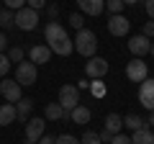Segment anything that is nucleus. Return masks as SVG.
<instances>
[{"label": "nucleus", "mask_w": 154, "mask_h": 144, "mask_svg": "<svg viewBox=\"0 0 154 144\" xmlns=\"http://www.w3.org/2000/svg\"><path fill=\"white\" fill-rule=\"evenodd\" d=\"M139 0H123V5H136Z\"/></svg>", "instance_id": "nucleus-41"}, {"label": "nucleus", "mask_w": 154, "mask_h": 144, "mask_svg": "<svg viewBox=\"0 0 154 144\" xmlns=\"http://www.w3.org/2000/svg\"><path fill=\"white\" fill-rule=\"evenodd\" d=\"M51 59V49L46 44H36L31 46V52H28V62H33V64H46V62Z\"/></svg>", "instance_id": "nucleus-12"}, {"label": "nucleus", "mask_w": 154, "mask_h": 144, "mask_svg": "<svg viewBox=\"0 0 154 144\" xmlns=\"http://www.w3.org/2000/svg\"><path fill=\"white\" fill-rule=\"evenodd\" d=\"M31 108H33V100L31 98H21L16 103V118H18V121H26L28 113H31Z\"/></svg>", "instance_id": "nucleus-19"}, {"label": "nucleus", "mask_w": 154, "mask_h": 144, "mask_svg": "<svg viewBox=\"0 0 154 144\" xmlns=\"http://www.w3.org/2000/svg\"><path fill=\"white\" fill-rule=\"evenodd\" d=\"M90 88V83H88V77L85 80H80V83H77V90H88Z\"/></svg>", "instance_id": "nucleus-39"}, {"label": "nucleus", "mask_w": 154, "mask_h": 144, "mask_svg": "<svg viewBox=\"0 0 154 144\" xmlns=\"http://www.w3.org/2000/svg\"><path fill=\"white\" fill-rule=\"evenodd\" d=\"M123 126H126L128 131H139L141 126H146V121H144L141 116H136V113H128V116L123 118Z\"/></svg>", "instance_id": "nucleus-21"}, {"label": "nucleus", "mask_w": 154, "mask_h": 144, "mask_svg": "<svg viewBox=\"0 0 154 144\" xmlns=\"http://www.w3.org/2000/svg\"><path fill=\"white\" fill-rule=\"evenodd\" d=\"M44 39H46V46L51 49V54L69 57L72 52H75V44H72V39L67 36V28L62 26L59 21L46 23V28H44Z\"/></svg>", "instance_id": "nucleus-1"}, {"label": "nucleus", "mask_w": 154, "mask_h": 144, "mask_svg": "<svg viewBox=\"0 0 154 144\" xmlns=\"http://www.w3.org/2000/svg\"><path fill=\"white\" fill-rule=\"evenodd\" d=\"M128 28H131V21H128L126 16H121V13L108 18V31L113 33V36H126Z\"/></svg>", "instance_id": "nucleus-10"}, {"label": "nucleus", "mask_w": 154, "mask_h": 144, "mask_svg": "<svg viewBox=\"0 0 154 144\" xmlns=\"http://www.w3.org/2000/svg\"><path fill=\"white\" fill-rule=\"evenodd\" d=\"M82 16H100L105 11V0H77Z\"/></svg>", "instance_id": "nucleus-14"}, {"label": "nucleus", "mask_w": 154, "mask_h": 144, "mask_svg": "<svg viewBox=\"0 0 154 144\" xmlns=\"http://www.w3.org/2000/svg\"><path fill=\"white\" fill-rule=\"evenodd\" d=\"M26 5L31 8V11H41V8H46V0H26Z\"/></svg>", "instance_id": "nucleus-31"}, {"label": "nucleus", "mask_w": 154, "mask_h": 144, "mask_svg": "<svg viewBox=\"0 0 154 144\" xmlns=\"http://www.w3.org/2000/svg\"><path fill=\"white\" fill-rule=\"evenodd\" d=\"M54 144H80V139L72 136V134H62V136L54 139Z\"/></svg>", "instance_id": "nucleus-27"}, {"label": "nucleus", "mask_w": 154, "mask_h": 144, "mask_svg": "<svg viewBox=\"0 0 154 144\" xmlns=\"http://www.w3.org/2000/svg\"><path fill=\"white\" fill-rule=\"evenodd\" d=\"M16 121V103H0V126Z\"/></svg>", "instance_id": "nucleus-17"}, {"label": "nucleus", "mask_w": 154, "mask_h": 144, "mask_svg": "<svg viewBox=\"0 0 154 144\" xmlns=\"http://www.w3.org/2000/svg\"><path fill=\"white\" fill-rule=\"evenodd\" d=\"M110 144H131V139H128L126 134H116V136L110 139Z\"/></svg>", "instance_id": "nucleus-33"}, {"label": "nucleus", "mask_w": 154, "mask_h": 144, "mask_svg": "<svg viewBox=\"0 0 154 144\" xmlns=\"http://www.w3.org/2000/svg\"><path fill=\"white\" fill-rule=\"evenodd\" d=\"M8 70H11V59H8L5 52H3V54H0V77H5Z\"/></svg>", "instance_id": "nucleus-28"}, {"label": "nucleus", "mask_w": 154, "mask_h": 144, "mask_svg": "<svg viewBox=\"0 0 154 144\" xmlns=\"http://www.w3.org/2000/svg\"><path fill=\"white\" fill-rule=\"evenodd\" d=\"M90 116H93V113H90L88 105H77V108H72V111H69V118H72L75 124H80V126L90 124Z\"/></svg>", "instance_id": "nucleus-15"}, {"label": "nucleus", "mask_w": 154, "mask_h": 144, "mask_svg": "<svg viewBox=\"0 0 154 144\" xmlns=\"http://www.w3.org/2000/svg\"><path fill=\"white\" fill-rule=\"evenodd\" d=\"M72 44H75V52H80L85 59H90V57H95V52H98V36H95L90 28H80L77 36L72 39Z\"/></svg>", "instance_id": "nucleus-2"}, {"label": "nucleus", "mask_w": 154, "mask_h": 144, "mask_svg": "<svg viewBox=\"0 0 154 144\" xmlns=\"http://www.w3.org/2000/svg\"><path fill=\"white\" fill-rule=\"evenodd\" d=\"M5 44H8V41H5V31H0V54L5 52Z\"/></svg>", "instance_id": "nucleus-38"}, {"label": "nucleus", "mask_w": 154, "mask_h": 144, "mask_svg": "<svg viewBox=\"0 0 154 144\" xmlns=\"http://www.w3.org/2000/svg\"><path fill=\"white\" fill-rule=\"evenodd\" d=\"M144 8H146L149 21H154V0H144Z\"/></svg>", "instance_id": "nucleus-34"}, {"label": "nucleus", "mask_w": 154, "mask_h": 144, "mask_svg": "<svg viewBox=\"0 0 154 144\" xmlns=\"http://www.w3.org/2000/svg\"><path fill=\"white\" fill-rule=\"evenodd\" d=\"M98 139H100V144H110V139H113V134H108V131L103 129V131L98 134Z\"/></svg>", "instance_id": "nucleus-35"}, {"label": "nucleus", "mask_w": 154, "mask_h": 144, "mask_svg": "<svg viewBox=\"0 0 154 144\" xmlns=\"http://www.w3.org/2000/svg\"><path fill=\"white\" fill-rule=\"evenodd\" d=\"M13 16H16V13H13V11H8V8H3V11H0V26L5 28V31L16 26V23H13Z\"/></svg>", "instance_id": "nucleus-22"}, {"label": "nucleus", "mask_w": 154, "mask_h": 144, "mask_svg": "<svg viewBox=\"0 0 154 144\" xmlns=\"http://www.w3.org/2000/svg\"><path fill=\"white\" fill-rule=\"evenodd\" d=\"M67 23H69L72 28H77V31H80V28H85V16H82V13H72V16L67 18Z\"/></svg>", "instance_id": "nucleus-24"}, {"label": "nucleus", "mask_w": 154, "mask_h": 144, "mask_svg": "<svg viewBox=\"0 0 154 144\" xmlns=\"http://www.w3.org/2000/svg\"><path fill=\"white\" fill-rule=\"evenodd\" d=\"M141 36H146V39H152V36H154V21H146V23H144Z\"/></svg>", "instance_id": "nucleus-32"}, {"label": "nucleus", "mask_w": 154, "mask_h": 144, "mask_svg": "<svg viewBox=\"0 0 154 144\" xmlns=\"http://www.w3.org/2000/svg\"><path fill=\"white\" fill-rule=\"evenodd\" d=\"M57 103H59L67 113H69L72 108H77V105H80V90H77V85H62Z\"/></svg>", "instance_id": "nucleus-5"}, {"label": "nucleus", "mask_w": 154, "mask_h": 144, "mask_svg": "<svg viewBox=\"0 0 154 144\" xmlns=\"http://www.w3.org/2000/svg\"><path fill=\"white\" fill-rule=\"evenodd\" d=\"M13 23H16V28H21V31H33V28L38 26V13L31 11L28 5H23L21 11H16Z\"/></svg>", "instance_id": "nucleus-4"}, {"label": "nucleus", "mask_w": 154, "mask_h": 144, "mask_svg": "<svg viewBox=\"0 0 154 144\" xmlns=\"http://www.w3.org/2000/svg\"><path fill=\"white\" fill-rule=\"evenodd\" d=\"M46 13H49L51 21H57V16H59V8H57V5H49V8H46Z\"/></svg>", "instance_id": "nucleus-36"}, {"label": "nucleus", "mask_w": 154, "mask_h": 144, "mask_svg": "<svg viewBox=\"0 0 154 144\" xmlns=\"http://www.w3.org/2000/svg\"><path fill=\"white\" fill-rule=\"evenodd\" d=\"M44 134H46V124H44V118H31V121L26 124V139L38 142Z\"/></svg>", "instance_id": "nucleus-13"}, {"label": "nucleus", "mask_w": 154, "mask_h": 144, "mask_svg": "<svg viewBox=\"0 0 154 144\" xmlns=\"http://www.w3.org/2000/svg\"><path fill=\"white\" fill-rule=\"evenodd\" d=\"M103 129L116 136V134H121V129H123V118L118 116V113H108V116H105V126H103Z\"/></svg>", "instance_id": "nucleus-16"}, {"label": "nucleus", "mask_w": 154, "mask_h": 144, "mask_svg": "<svg viewBox=\"0 0 154 144\" xmlns=\"http://www.w3.org/2000/svg\"><path fill=\"white\" fill-rule=\"evenodd\" d=\"M149 49H152V44H149V39L141 36V33H136V36L128 39V52H131L134 57H139V59H141L144 54H149Z\"/></svg>", "instance_id": "nucleus-11"}, {"label": "nucleus", "mask_w": 154, "mask_h": 144, "mask_svg": "<svg viewBox=\"0 0 154 144\" xmlns=\"http://www.w3.org/2000/svg\"><path fill=\"white\" fill-rule=\"evenodd\" d=\"M21 85L16 83V80H3V83H0V95H3V98H5V103H18V100L23 98V93H21Z\"/></svg>", "instance_id": "nucleus-8"}, {"label": "nucleus", "mask_w": 154, "mask_h": 144, "mask_svg": "<svg viewBox=\"0 0 154 144\" xmlns=\"http://www.w3.org/2000/svg\"><path fill=\"white\" fill-rule=\"evenodd\" d=\"M139 103L146 108V111H154V80L146 77L144 83H139Z\"/></svg>", "instance_id": "nucleus-9"}, {"label": "nucleus", "mask_w": 154, "mask_h": 144, "mask_svg": "<svg viewBox=\"0 0 154 144\" xmlns=\"http://www.w3.org/2000/svg\"><path fill=\"white\" fill-rule=\"evenodd\" d=\"M149 52H152V57H154V44H152V49H149Z\"/></svg>", "instance_id": "nucleus-43"}, {"label": "nucleus", "mask_w": 154, "mask_h": 144, "mask_svg": "<svg viewBox=\"0 0 154 144\" xmlns=\"http://www.w3.org/2000/svg\"><path fill=\"white\" fill-rule=\"evenodd\" d=\"M146 126H154V111H149V118H146Z\"/></svg>", "instance_id": "nucleus-40"}, {"label": "nucleus", "mask_w": 154, "mask_h": 144, "mask_svg": "<svg viewBox=\"0 0 154 144\" xmlns=\"http://www.w3.org/2000/svg\"><path fill=\"white\" fill-rule=\"evenodd\" d=\"M3 3H5V8H8V11H13V13L21 11V8L26 5V0H3Z\"/></svg>", "instance_id": "nucleus-29"}, {"label": "nucleus", "mask_w": 154, "mask_h": 144, "mask_svg": "<svg viewBox=\"0 0 154 144\" xmlns=\"http://www.w3.org/2000/svg\"><path fill=\"white\" fill-rule=\"evenodd\" d=\"M80 144H100V139H98V134L85 131V134H82V139H80Z\"/></svg>", "instance_id": "nucleus-30"}, {"label": "nucleus", "mask_w": 154, "mask_h": 144, "mask_svg": "<svg viewBox=\"0 0 154 144\" xmlns=\"http://www.w3.org/2000/svg\"><path fill=\"white\" fill-rule=\"evenodd\" d=\"M126 77L131 80V83H144V80L149 77V67H146V62L139 59V57H134V59L126 64Z\"/></svg>", "instance_id": "nucleus-6"}, {"label": "nucleus", "mask_w": 154, "mask_h": 144, "mask_svg": "<svg viewBox=\"0 0 154 144\" xmlns=\"http://www.w3.org/2000/svg\"><path fill=\"white\" fill-rule=\"evenodd\" d=\"M54 139H57V136H49V134H44V136L38 139L36 144H54Z\"/></svg>", "instance_id": "nucleus-37"}, {"label": "nucleus", "mask_w": 154, "mask_h": 144, "mask_svg": "<svg viewBox=\"0 0 154 144\" xmlns=\"http://www.w3.org/2000/svg\"><path fill=\"white\" fill-rule=\"evenodd\" d=\"M46 118H49V121H62V118H67V111L64 108H62L59 103H46Z\"/></svg>", "instance_id": "nucleus-20"}, {"label": "nucleus", "mask_w": 154, "mask_h": 144, "mask_svg": "<svg viewBox=\"0 0 154 144\" xmlns=\"http://www.w3.org/2000/svg\"><path fill=\"white\" fill-rule=\"evenodd\" d=\"M85 75L90 80H103V75H108V59H103V57H90L85 62Z\"/></svg>", "instance_id": "nucleus-7"}, {"label": "nucleus", "mask_w": 154, "mask_h": 144, "mask_svg": "<svg viewBox=\"0 0 154 144\" xmlns=\"http://www.w3.org/2000/svg\"><path fill=\"white\" fill-rule=\"evenodd\" d=\"M36 77H38V70H36L33 62L23 59V62L16 64V83L21 85V88H23V85H26V88H28V85H36Z\"/></svg>", "instance_id": "nucleus-3"}, {"label": "nucleus", "mask_w": 154, "mask_h": 144, "mask_svg": "<svg viewBox=\"0 0 154 144\" xmlns=\"http://www.w3.org/2000/svg\"><path fill=\"white\" fill-rule=\"evenodd\" d=\"M23 144H36V142H31V139H23Z\"/></svg>", "instance_id": "nucleus-42"}, {"label": "nucleus", "mask_w": 154, "mask_h": 144, "mask_svg": "<svg viewBox=\"0 0 154 144\" xmlns=\"http://www.w3.org/2000/svg\"><path fill=\"white\" fill-rule=\"evenodd\" d=\"M105 5H108V13H110V16H118V13L126 8V5H123V0H108Z\"/></svg>", "instance_id": "nucleus-25"}, {"label": "nucleus", "mask_w": 154, "mask_h": 144, "mask_svg": "<svg viewBox=\"0 0 154 144\" xmlns=\"http://www.w3.org/2000/svg\"><path fill=\"white\" fill-rule=\"evenodd\" d=\"M5 57H8L11 62H23V57H26V54H23V49H21V46H13V49L8 52Z\"/></svg>", "instance_id": "nucleus-26"}, {"label": "nucleus", "mask_w": 154, "mask_h": 144, "mask_svg": "<svg viewBox=\"0 0 154 144\" xmlns=\"http://www.w3.org/2000/svg\"><path fill=\"white\" fill-rule=\"evenodd\" d=\"M131 144H154V131H149V126H141L139 131H134Z\"/></svg>", "instance_id": "nucleus-18"}, {"label": "nucleus", "mask_w": 154, "mask_h": 144, "mask_svg": "<svg viewBox=\"0 0 154 144\" xmlns=\"http://www.w3.org/2000/svg\"><path fill=\"white\" fill-rule=\"evenodd\" d=\"M88 90L95 95V98H103V95H105V83H103V80H93Z\"/></svg>", "instance_id": "nucleus-23"}]
</instances>
